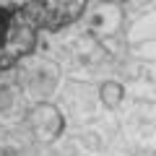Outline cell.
Wrapping results in <instances>:
<instances>
[{"label": "cell", "instance_id": "5b68a950", "mask_svg": "<svg viewBox=\"0 0 156 156\" xmlns=\"http://www.w3.org/2000/svg\"><path fill=\"white\" fill-rule=\"evenodd\" d=\"M62 125H65V117L57 109V104L44 101V104H31L26 112V120H23V128L26 133L34 138V143L39 146H52L55 140H60Z\"/></svg>", "mask_w": 156, "mask_h": 156}, {"label": "cell", "instance_id": "6da1fadb", "mask_svg": "<svg viewBox=\"0 0 156 156\" xmlns=\"http://www.w3.org/2000/svg\"><path fill=\"white\" fill-rule=\"evenodd\" d=\"M57 65L65 68L73 78L89 81L109 68V52L91 34H73L57 44Z\"/></svg>", "mask_w": 156, "mask_h": 156}, {"label": "cell", "instance_id": "8fae6325", "mask_svg": "<svg viewBox=\"0 0 156 156\" xmlns=\"http://www.w3.org/2000/svg\"><path fill=\"white\" fill-rule=\"evenodd\" d=\"M109 156H133V154H130V151H117V148H115Z\"/></svg>", "mask_w": 156, "mask_h": 156}, {"label": "cell", "instance_id": "7a4b0ae2", "mask_svg": "<svg viewBox=\"0 0 156 156\" xmlns=\"http://www.w3.org/2000/svg\"><path fill=\"white\" fill-rule=\"evenodd\" d=\"M16 81L31 104H44V101H52V96L60 94L62 68L57 65L55 57H31V60L21 62Z\"/></svg>", "mask_w": 156, "mask_h": 156}, {"label": "cell", "instance_id": "9c48e42d", "mask_svg": "<svg viewBox=\"0 0 156 156\" xmlns=\"http://www.w3.org/2000/svg\"><path fill=\"white\" fill-rule=\"evenodd\" d=\"M130 39H133V47L154 44V42H156V11L140 16L138 21L133 23V29H130Z\"/></svg>", "mask_w": 156, "mask_h": 156}, {"label": "cell", "instance_id": "30bf717a", "mask_svg": "<svg viewBox=\"0 0 156 156\" xmlns=\"http://www.w3.org/2000/svg\"><path fill=\"white\" fill-rule=\"evenodd\" d=\"M125 96H128V91H125L120 78H107V81L99 83V99H101V104L107 109H120Z\"/></svg>", "mask_w": 156, "mask_h": 156}, {"label": "cell", "instance_id": "ba28073f", "mask_svg": "<svg viewBox=\"0 0 156 156\" xmlns=\"http://www.w3.org/2000/svg\"><path fill=\"white\" fill-rule=\"evenodd\" d=\"M120 18H122L120 8H115V5H94L91 13H89V29L94 34H112L120 26Z\"/></svg>", "mask_w": 156, "mask_h": 156}, {"label": "cell", "instance_id": "277c9868", "mask_svg": "<svg viewBox=\"0 0 156 156\" xmlns=\"http://www.w3.org/2000/svg\"><path fill=\"white\" fill-rule=\"evenodd\" d=\"M120 135L135 151H156V101L133 99L122 112Z\"/></svg>", "mask_w": 156, "mask_h": 156}, {"label": "cell", "instance_id": "52a82bcc", "mask_svg": "<svg viewBox=\"0 0 156 156\" xmlns=\"http://www.w3.org/2000/svg\"><path fill=\"white\" fill-rule=\"evenodd\" d=\"M29 99L18 81H0V125L13 128V125L23 122L29 112Z\"/></svg>", "mask_w": 156, "mask_h": 156}, {"label": "cell", "instance_id": "3957f363", "mask_svg": "<svg viewBox=\"0 0 156 156\" xmlns=\"http://www.w3.org/2000/svg\"><path fill=\"white\" fill-rule=\"evenodd\" d=\"M99 86L81 81V78H70L65 81L57 94V109L62 112L65 122H70L73 128H83V125L94 122L99 117Z\"/></svg>", "mask_w": 156, "mask_h": 156}, {"label": "cell", "instance_id": "8992f818", "mask_svg": "<svg viewBox=\"0 0 156 156\" xmlns=\"http://www.w3.org/2000/svg\"><path fill=\"white\" fill-rule=\"evenodd\" d=\"M117 135H120V128H117V122H112L109 117H107V120L96 117L94 122L73 130V138L83 146L91 156H109L112 151L117 148L115 146Z\"/></svg>", "mask_w": 156, "mask_h": 156}]
</instances>
